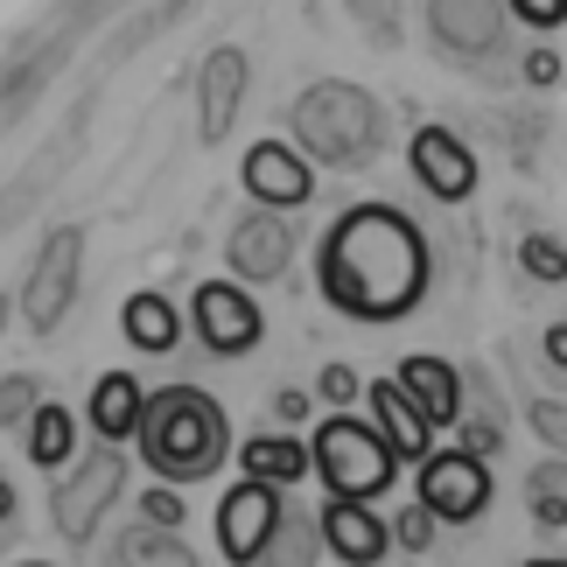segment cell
I'll use <instances>...</instances> for the list:
<instances>
[{"label": "cell", "instance_id": "obj_1", "mask_svg": "<svg viewBox=\"0 0 567 567\" xmlns=\"http://www.w3.org/2000/svg\"><path fill=\"white\" fill-rule=\"evenodd\" d=\"M427 280H434L427 238L392 204L343 210L316 246V295L343 322H400L427 301Z\"/></svg>", "mask_w": 567, "mask_h": 567}, {"label": "cell", "instance_id": "obj_2", "mask_svg": "<svg viewBox=\"0 0 567 567\" xmlns=\"http://www.w3.org/2000/svg\"><path fill=\"white\" fill-rule=\"evenodd\" d=\"M231 455V421L210 392L196 385H162L147 392V421H141V463L155 470V484H210Z\"/></svg>", "mask_w": 567, "mask_h": 567}, {"label": "cell", "instance_id": "obj_3", "mask_svg": "<svg viewBox=\"0 0 567 567\" xmlns=\"http://www.w3.org/2000/svg\"><path fill=\"white\" fill-rule=\"evenodd\" d=\"M288 141L322 168H364V162H379V147H385V113H379V99L364 92V84L322 78V84H309V92L295 99Z\"/></svg>", "mask_w": 567, "mask_h": 567}, {"label": "cell", "instance_id": "obj_4", "mask_svg": "<svg viewBox=\"0 0 567 567\" xmlns=\"http://www.w3.org/2000/svg\"><path fill=\"white\" fill-rule=\"evenodd\" d=\"M309 455H316V476L330 497L372 505V497H385L400 484V455H392V442L379 434L372 413H322L309 434Z\"/></svg>", "mask_w": 567, "mask_h": 567}, {"label": "cell", "instance_id": "obj_5", "mask_svg": "<svg viewBox=\"0 0 567 567\" xmlns=\"http://www.w3.org/2000/svg\"><path fill=\"white\" fill-rule=\"evenodd\" d=\"M120 491H126V455L120 449H92L84 463H71L56 476V491H50V518H56V533L63 539H92L99 526H105V512L120 505Z\"/></svg>", "mask_w": 567, "mask_h": 567}, {"label": "cell", "instance_id": "obj_6", "mask_svg": "<svg viewBox=\"0 0 567 567\" xmlns=\"http://www.w3.org/2000/svg\"><path fill=\"white\" fill-rule=\"evenodd\" d=\"M78 280H84V231L78 225H56L42 238V252L29 259V280H21V322L35 337H50L78 301Z\"/></svg>", "mask_w": 567, "mask_h": 567}, {"label": "cell", "instance_id": "obj_7", "mask_svg": "<svg viewBox=\"0 0 567 567\" xmlns=\"http://www.w3.org/2000/svg\"><path fill=\"white\" fill-rule=\"evenodd\" d=\"M280 526H288V497L274 484H259V476H238V484L217 497V554L231 567H259L267 547L280 539Z\"/></svg>", "mask_w": 567, "mask_h": 567}, {"label": "cell", "instance_id": "obj_8", "mask_svg": "<svg viewBox=\"0 0 567 567\" xmlns=\"http://www.w3.org/2000/svg\"><path fill=\"white\" fill-rule=\"evenodd\" d=\"M189 322H196V343H204L210 358H246V351H259V337H267V309H259L252 288H238V280H196Z\"/></svg>", "mask_w": 567, "mask_h": 567}, {"label": "cell", "instance_id": "obj_9", "mask_svg": "<svg viewBox=\"0 0 567 567\" xmlns=\"http://www.w3.org/2000/svg\"><path fill=\"white\" fill-rule=\"evenodd\" d=\"M491 463L470 449H434L421 463V491H413V505H427L434 518H449V526H463V518H484L491 512Z\"/></svg>", "mask_w": 567, "mask_h": 567}, {"label": "cell", "instance_id": "obj_10", "mask_svg": "<svg viewBox=\"0 0 567 567\" xmlns=\"http://www.w3.org/2000/svg\"><path fill=\"white\" fill-rule=\"evenodd\" d=\"M238 183H246L252 210H301L316 196V162L295 141H252V155L238 162Z\"/></svg>", "mask_w": 567, "mask_h": 567}, {"label": "cell", "instance_id": "obj_11", "mask_svg": "<svg viewBox=\"0 0 567 567\" xmlns=\"http://www.w3.org/2000/svg\"><path fill=\"white\" fill-rule=\"evenodd\" d=\"M406 162H413V183H421L434 204L476 196V147L463 134H449V126H421V134L406 141Z\"/></svg>", "mask_w": 567, "mask_h": 567}, {"label": "cell", "instance_id": "obj_12", "mask_svg": "<svg viewBox=\"0 0 567 567\" xmlns=\"http://www.w3.org/2000/svg\"><path fill=\"white\" fill-rule=\"evenodd\" d=\"M225 259H231V280L238 288H267V280L288 274L295 259V231L280 225V210H246L225 238Z\"/></svg>", "mask_w": 567, "mask_h": 567}, {"label": "cell", "instance_id": "obj_13", "mask_svg": "<svg viewBox=\"0 0 567 567\" xmlns=\"http://www.w3.org/2000/svg\"><path fill=\"white\" fill-rule=\"evenodd\" d=\"M246 84H252V63L246 50H210L204 56V71H196V141L217 147L231 134V120H238V105H246Z\"/></svg>", "mask_w": 567, "mask_h": 567}, {"label": "cell", "instance_id": "obj_14", "mask_svg": "<svg viewBox=\"0 0 567 567\" xmlns=\"http://www.w3.org/2000/svg\"><path fill=\"white\" fill-rule=\"evenodd\" d=\"M316 518H322V554L343 560V567H379L392 547V526L372 505H358V497H330Z\"/></svg>", "mask_w": 567, "mask_h": 567}, {"label": "cell", "instance_id": "obj_15", "mask_svg": "<svg viewBox=\"0 0 567 567\" xmlns=\"http://www.w3.org/2000/svg\"><path fill=\"white\" fill-rule=\"evenodd\" d=\"M392 379H400V392L427 413L434 427H463L470 421V413H463V372H455L449 358L413 351V358H400V372H392Z\"/></svg>", "mask_w": 567, "mask_h": 567}, {"label": "cell", "instance_id": "obj_16", "mask_svg": "<svg viewBox=\"0 0 567 567\" xmlns=\"http://www.w3.org/2000/svg\"><path fill=\"white\" fill-rule=\"evenodd\" d=\"M364 406H372V421H379V434L392 442L400 463H427V455H434V421L400 392V379H372V385H364Z\"/></svg>", "mask_w": 567, "mask_h": 567}, {"label": "cell", "instance_id": "obj_17", "mask_svg": "<svg viewBox=\"0 0 567 567\" xmlns=\"http://www.w3.org/2000/svg\"><path fill=\"white\" fill-rule=\"evenodd\" d=\"M427 29L455 56H484L505 35V8L497 0H427Z\"/></svg>", "mask_w": 567, "mask_h": 567}, {"label": "cell", "instance_id": "obj_18", "mask_svg": "<svg viewBox=\"0 0 567 567\" xmlns=\"http://www.w3.org/2000/svg\"><path fill=\"white\" fill-rule=\"evenodd\" d=\"M84 421H92V434H99L105 449L141 442V421H147V392H141V379H134V372H99Z\"/></svg>", "mask_w": 567, "mask_h": 567}, {"label": "cell", "instance_id": "obj_19", "mask_svg": "<svg viewBox=\"0 0 567 567\" xmlns=\"http://www.w3.org/2000/svg\"><path fill=\"white\" fill-rule=\"evenodd\" d=\"M120 337L134 343L141 358H168V351L183 343V316H176V301L155 295V288L126 295V301H120Z\"/></svg>", "mask_w": 567, "mask_h": 567}, {"label": "cell", "instance_id": "obj_20", "mask_svg": "<svg viewBox=\"0 0 567 567\" xmlns=\"http://www.w3.org/2000/svg\"><path fill=\"white\" fill-rule=\"evenodd\" d=\"M238 470L259 476V484H274V491H288L301 476H316V455L301 449L295 434H246V442H238Z\"/></svg>", "mask_w": 567, "mask_h": 567}, {"label": "cell", "instance_id": "obj_21", "mask_svg": "<svg viewBox=\"0 0 567 567\" xmlns=\"http://www.w3.org/2000/svg\"><path fill=\"white\" fill-rule=\"evenodd\" d=\"M71 455H78V413L42 400V413L29 421V463L35 470H71Z\"/></svg>", "mask_w": 567, "mask_h": 567}, {"label": "cell", "instance_id": "obj_22", "mask_svg": "<svg viewBox=\"0 0 567 567\" xmlns=\"http://www.w3.org/2000/svg\"><path fill=\"white\" fill-rule=\"evenodd\" d=\"M526 512L539 533H567V455H547L539 470H526Z\"/></svg>", "mask_w": 567, "mask_h": 567}, {"label": "cell", "instance_id": "obj_23", "mask_svg": "<svg viewBox=\"0 0 567 567\" xmlns=\"http://www.w3.org/2000/svg\"><path fill=\"white\" fill-rule=\"evenodd\" d=\"M316 547H322V518L288 512V526H280V539L267 547V560H259V567H316Z\"/></svg>", "mask_w": 567, "mask_h": 567}, {"label": "cell", "instance_id": "obj_24", "mask_svg": "<svg viewBox=\"0 0 567 567\" xmlns=\"http://www.w3.org/2000/svg\"><path fill=\"white\" fill-rule=\"evenodd\" d=\"M120 567H196V554L176 547V533H126V547H120Z\"/></svg>", "mask_w": 567, "mask_h": 567}, {"label": "cell", "instance_id": "obj_25", "mask_svg": "<svg viewBox=\"0 0 567 567\" xmlns=\"http://www.w3.org/2000/svg\"><path fill=\"white\" fill-rule=\"evenodd\" d=\"M518 267H526V280H539V288H560V280H567V246H560L554 231H526Z\"/></svg>", "mask_w": 567, "mask_h": 567}, {"label": "cell", "instance_id": "obj_26", "mask_svg": "<svg viewBox=\"0 0 567 567\" xmlns=\"http://www.w3.org/2000/svg\"><path fill=\"white\" fill-rule=\"evenodd\" d=\"M141 518H147L155 533H176L183 518H189V505H183L176 484H147V491H141Z\"/></svg>", "mask_w": 567, "mask_h": 567}, {"label": "cell", "instance_id": "obj_27", "mask_svg": "<svg viewBox=\"0 0 567 567\" xmlns=\"http://www.w3.org/2000/svg\"><path fill=\"white\" fill-rule=\"evenodd\" d=\"M316 400L343 413V406H358V400H364V379L351 372V364H322V372H316Z\"/></svg>", "mask_w": 567, "mask_h": 567}, {"label": "cell", "instance_id": "obj_28", "mask_svg": "<svg viewBox=\"0 0 567 567\" xmlns=\"http://www.w3.org/2000/svg\"><path fill=\"white\" fill-rule=\"evenodd\" d=\"M526 421H533V434L554 455H567V400H539V392H533V400H526Z\"/></svg>", "mask_w": 567, "mask_h": 567}, {"label": "cell", "instance_id": "obj_29", "mask_svg": "<svg viewBox=\"0 0 567 567\" xmlns=\"http://www.w3.org/2000/svg\"><path fill=\"white\" fill-rule=\"evenodd\" d=\"M392 547L427 554V547H434V512H427V505H406L400 518H392Z\"/></svg>", "mask_w": 567, "mask_h": 567}, {"label": "cell", "instance_id": "obj_30", "mask_svg": "<svg viewBox=\"0 0 567 567\" xmlns=\"http://www.w3.org/2000/svg\"><path fill=\"white\" fill-rule=\"evenodd\" d=\"M0 400H8V413H0V421H8V427H21V421H35V413H42L35 385L21 379V372H8V392H0Z\"/></svg>", "mask_w": 567, "mask_h": 567}, {"label": "cell", "instance_id": "obj_31", "mask_svg": "<svg viewBox=\"0 0 567 567\" xmlns=\"http://www.w3.org/2000/svg\"><path fill=\"white\" fill-rule=\"evenodd\" d=\"M505 8L518 21H533V29H560V21H567V0H505Z\"/></svg>", "mask_w": 567, "mask_h": 567}, {"label": "cell", "instance_id": "obj_32", "mask_svg": "<svg viewBox=\"0 0 567 567\" xmlns=\"http://www.w3.org/2000/svg\"><path fill=\"white\" fill-rule=\"evenodd\" d=\"M497 442H505V434H497V421H476V413L463 421V449H470V455H484V463H491Z\"/></svg>", "mask_w": 567, "mask_h": 567}, {"label": "cell", "instance_id": "obj_33", "mask_svg": "<svg viewBox=\"0 0 567 567\" xmlns=\"http://www.w3.org/2000/svg\"><path fill=\"white\" fill-rule=\"evenodd\" d=\"M274 421H288V427L309 421V392H301V385H280V392H274Z\"/></svg>", "mask_w": 567, "mask_h": 567}, {"label": "cell", "instance_id": "obj_34", "mask_svg": "<svg viewBox=\"0 0 567 567\" xmlns=\"http://www.w3.org/2000/svg\"><path fill=\"white\" fill-rule=\"evenodd\" d=\"M539 358H547L554 372H567V322H547V337H539Z\"/></svg>", "mask_w": 567, "mask_h": 567}, {"label": "cell", "instance_id": "obj_35", "mask_svg": "<svg viewBox=\"0 0 567 567\" xmlns=\"http://www.w3.org/2000/svg\"><path fill=\"white\" fill-rule=\"evenodd\" d=\"M526 84H560V56L554 50H533L526 56Z\"/></svg>", "mask_w": 567, "mask_h": 567}, {"label": "cell", "instance_id": "obj_36", "mask_svg": "<svg viewBox=\"0 0 567 567\" xmlns=\"http://www.w3.org/2000/svg\"><path fill=\"white\" fill-rule=\"evenodd\" d=\"M526 567H567V560H554V554H539V560H526Z\"/></svg>", "mask_w": 567, "mask_h": 567}, {"label": "cell", "instance_id": "obj_37", "mask_svg": "<svg viewBox=\"0 0 567 567\" xmlns=\"http://www.w3.org/2000/svg\"><path fill=\"white\" fill-rule=\"evenodd\" d=\"M14 567H56V560H14Z\"/></svg>", "mask_w": 567, "mask_h": 567}]
</instances>
